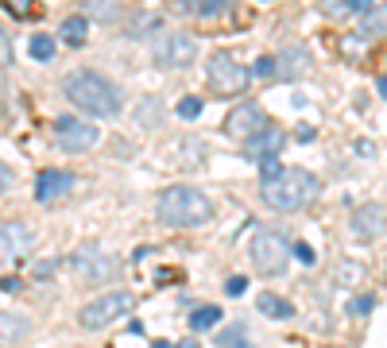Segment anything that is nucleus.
<instances>
[{
    "mask_svg": "<svg viewBox=\"0 0 387 348\" xmlns=\"http://www.w3.org/2000/svg\"><path fill=\"white\" fill-rule=\"evenodd\" d=\"M221 325V306H197L190 313V329H213Z\"/></svg>",
    "mask_w": 387,
    "mask_h": 348,
    "instance_id": "obj_24",
    "label": "nucleus"
},
{
    "mask_svg": "<svg viewBox=\"0 0 387 348\" xmlns=\"http://www.w3.org/2000/svg\"><path fill=\"white\" fill-rule=\"evenodd\" d=\"M136 120H144L147 128H155V124H159V101H155V97H144L139 109H136Z\"/></svg>",
    "mask_w": 387,
    "mask_h": 348,
    "instance_id": "obj_27",
    "label": "nucleus"
},
{
    "mask_svg": "<svg viewBox=\"0 0 387 348\" xmlns=\"http://www.w3.org/2000/svg\"><path fill=\"white\" fill-rule=\"evenodd\" d=\"M318 8H322L329 20H360L372 8V0H322Z\"/></svg>",
    "mask_w": 387,
    "mask_h": 348,
    "instance_id": "obj_15",
    "label": "nucleus"
},
{
    "mask_svg": "<svg viewBox=\"0 0 387 348\" xmlns=\"http://www.w3.org/2000/svg\"><path fill=\"white\" fill-rule=\"evenodd\" d=\"M175 112L183 116V120H197V116H202V97H183V101L175 105Z\"/></svg>",
    "mask_w": 387,
    "mask_h": 348,
    "instance_id": "obj_28",
    "label": "nucleus"
},
{
    "mask_svg": "<svg viewBox=\"0 0 387 348\" xmlns=\"http://www.w3.org/2000/svg\"><path fill=\"white\" fill-rule=\"evenodd\" d=\"M151 348H178V344H171V341H155Z\"/></svg>",
    "mask_w": 387,
    "mask_h": 348,
    "instance_id": "obj_42",
    "label": "nucleus"
},
{
    "mask_svg": "<svg viewBox=\"0 0 387 348\" xmlns=\"http://www.w3.org/2000/svg\"><path fill=\"white\" fill-rule=\"evenodd\" d=\"M8 62H12V39H8L4 31H0V70H4Z\"/></svg>",
    "mask_w": 387,
    "mask_h": 348,
    "instance_id": "obj_34",
    "label": "nucleus"
},
{
    "mask_svg": "<svg viewBox=\"0 0 387 348\" xmlns=\"http://www.w3.org/2000/svg\"><path fill=\"white\" fill-rule=\"evenodd\" d=\"M81 16H86V20H105V23H112V20L120 16V0H86Z\"/></svg>",
    "mask_w": 387,
    "mask_h": 348,
    "instance_id": "obj_19",
    "label": "nucleus"
},
{
    "mask_svg": "<svg viewBox=\"0 0 387 348\" xmlns=\"http://www.w3.org/2000/svg\"><path fill=\"white\" fill-rule=\"evenodd\" d=\"M178 348H202V344H197V341H183V344H178Z\"/></svg>",
    "mask_w": 387,
    "mask_h": 348,
    "instance_id": "obj_43",
    "label": "nucleus"
},
{
    "mask_svg": "<svg viewBox=\"0 0 387 348\" xmlns=\"http://www.w3.org/2000/svg\"><path fill=\"white\" fill-rule=\"evenodd\" d=\"M357 151L368 159V155H372V144H368V139H357Z\"/></svg>",
    "mask_w": 387,
    "mask_h": 348,
    "instance_id": "obj_40",
    "label": "nucleus"
},
{
    "mask_svg": "<svg viewBox=\"0 0 387 348\" xmlns=\"http://www.w3.org/2000/svg\"><path fill=\"white\" fill-rule=\"evenodd\" d=\"M86 35H89V20H86V16H70V20H62V39L70 47H81V43H86Z\"/></svg>",
    "mask_w": 387,
    "mask_h": 348,
    "instance_id": "obj_22",
    "label": "nucleus"
},
{
    "mask_svg": "<svg viewBox=\"0 0 387 348\" xmlns=\"http://www.w3.org/2000/svg\"><path fill=\"white\" fill-rule=\"evenodd\" d=\"M294 255H299L302 263H314V248L310 244H294Z\"/></svg>",
    "mask_w": 387,
    "mask_h": 348,
    "instance_id": "obj_37",
    "label": "nucleus"
},
{
    "mask_svg": "<svg viewBox=\"0 0 387 348\" xmlns=\"http://www.w3.org/2000/svg\"><path fill=\"white\" fill-rule=\"evenodd\" d=\"M62 93L70 97V105H78V109L89 112V116H101V120H112V116L125 112V97H120V89L112 86L105 74H97V70L66 74Z\"/></svg>",
    "mask_w": 387,
    "mask_h": 348,
    "instance_id": "obj_1",
    "label": "nucleus"
},
{
    "mask_svg": "<svg viewBox=\"0 0 387 348\" xmlns=\"http://www.w3.org/2000/svg\"><path fill=\"white\" fill-rule=\"evenodd\" d=\"M360 31H364V35H387V4L368 8V12L360 16Z\"/></svg>",
    "mask_w": 387,
    "mask_h": 348,
    "instance_id": "obj_21",
    "label": "nucleus"
},
{
    "mask_svg": "<svg viewBox=\"0 0 387 348\" xmlns=\"http://www.w3.org/2000/svg\"><path fill=\"white\" fill-rule=\"evenodd\" d=\"M23 283H20V279H16V275H8V279H0V290H4V294H16V290H20Z\"/></svg>",
    "mask_w": 387,
    "mask_h": 348,
    "instance_id": "obj_38",
    "label": "nucleus"
},
{
    "mask_svg": "<svg viewBox=\"0 0 387 348\" xmlns=\"http://www.w3.org/2000/svg\"><path fill=\"white\" fill-rule=\"evenodd\" d=\"M252 74H256L260 81H275V78H279V62H275V54H260V58H256V66H252Z\"/></svg>",
    "mask_w": 387,
    "mask_h": 348,
    "instance_id": "obj_25",
    "label": "nucleus"
},
{
    "mask_svg": "<svg viewBox=\"0 0 387 348\" xmlns=\"http://www.w3.org/2000/svg\"><path fill=\"white\" fill-rule=\"evenodd\" d=\"M183 4H186V12H190V16H202V20L233 12V0H183Z\"/></svg>",
    "mask_w": 387,
    "mask_h": 348,
    "instance_id": "obj_20",
    "label": "nucleus"
},
{
    "mask_svg": "<svg viewBox=\"0 0 387 348\" xmlns=\"http://www.w3.org/2000/svg\"><path fill=\"white\" fill-rule=\"evenodd\" d=\"M12 182H16L12 167H4V163H0V194H4V190H12Z\"/></svg>",
    "mask_w": 387,
    "mask_h": 348,
    "instance_id": "obj_36",
    "label": "nucleus"
},
{
    "mask_svg": "<svg viewBox=\"0 0 387 348\" xmlns=\"http://www.w3.org/2000/svg\"><path fill=\"white\" fill-rule=\"evenodd\" d=\"M74 190V174L70 170H39L35 174V202L39 205H54L59 197H66Z\"/></svg>",
    "mask_w": 387,
    "mask_h": 348,
    "instance_id": "obj_13",
    "label": "nucleus"
},
{
    "mask_svg": "<svg viewBox=\"0 0 387 348\" xmlns=\"http://www.w3.org/2000/svg\"><path fill=\"white\" fill-rule=\"evenodd\" d=\"M28 318H16V313H0V344H16L28 337Z\"/></svg>",
    "mask_w": 387,
    "mask_h": 348,
    "instance_id": "obj_18",
    "label": "nucleus"
},
{
    "mask_svg": "<svg viewBox=\"0 0 387 348\" xmlns=\"http://www.w3.org/2000/svg\"><path fill=\"white\" fill-rule=\"evenodd\" d=\"M294 136H299V139H302V144H310V139H314V136H318V132H314V128H310V124H299V128H294Z\"/></svg>",
    "mask_w": 387,
    "mask_h": 348,
    "instance_id": "obj_39",
    "label": "nucleus"
},
{
    "mask_svg": "<svg viewBox=\"0 0 387 348\" xmlns=\"http://www.w3.org/2000/svg\"><path fill=\"white\" fill-rule=\"evenodd\" d=\"M279 170H283V167H279V159H263V163H260V174H263V178H275Z\"/></svg>",
    "mask_w": 387,
    "mask_h": 348,
    "instance_id": "obj_35",
    "label": "nucleus"
},
{
    "mask_svg": "<svg viewBox=\"0 0 387 348\" xmlns=\"http://www.w3.org/2000/svg\"><path fill=\"white\" fill-rule=\"evenodd\" d=\"M54 271H59V260H39L35 267H31V279H39V283H43V279H51Z\"/></svg>",
    "mask_w": 387,
    "mask_h": 348,
    "instance_id": "obj_31",
    "label": "nucleus"
},
{
    "mask_svg": "<svg viewBox=\"0 0 387 348\" xmlns=\"http://www.w3.org/2000/svg\"><path fill=\"white\" fill-rule=\"evenodd\" d=\"M28 51H31L35 62H51V58H54V35L35 31V35H31V43H28Z\"/></svg>",
    "mask_w": 387,
    "mask_h": 348,
    "instance_id": "obj_23",
    "label": "nucleus"
},
{
    "mask_svg": "<svg viewBox=\"0 0 387 348\" xmlns=\"http://www.w3.org/2000/svg\"><path fill=\"white\" fill-rule=\"evenodd\" d=\"M376 89H380V97L387 101V78H380V86H376Z\"/></svg>",
    "mask_w": 387,
    "mask_h": 348,
    "instance_id": "obj_41",
    "label": "nucleus"
},
{
    "mask_svg": "<svg viewBox=\"0 0 387 348\" xmlns=\"http://www.w3.org/2000/svg\"><path fill=\"white\" fill-rule=\"evenodd\" d=\"M372 306H376L372 294H360V298H352V302H349V313H352V318H364V313H372Z\"/></svg>",
    "mask_w": 387,
    "mask_h": 348,
    "instance_id": "obj_29",
    "label": "nucleus"
},
{
    "mask_svg": "<svg viewBox=\"0 0 387 348\" xmlns=\"http://www.w3.org/2000/svg\"><path fill=\"white\" fill-rule=\"evenodd\" d=\"M217 344H221V348H248V337H244V325L221 329V333H217Z\"/></svg>",
    "mask_w": 387,
    "mask_h": 348,
    "instance_id": "obj_26",
    "label": "nucleus"
},
{
    "mask_svg": "<svg viewBox=\"0 0 387 348\" xmlns=\"http://www.w3.org/2000/svg\"><path fill=\"white\" fill-rule=\"evenodd\" d=\"M151 54H155V66H163V70H186L197 58V43L186 31H163V35L155 39Z\"/></svg>",
    "mask_w": 387,
    "mask_h": 348,
    "instance_id": "obj_8",
    "label": "nucleus"
},
{
    "mask_svg": "<svg viewBox=\"0 0 387 348\" xmlns=\"http://www.w3.org/2000/svg\"><path fill=\"white\" fill-rule=\"evenodd\" d=\"M263 128H271V120H267V112H263L256 101L236 105V109L225 116V132L233 139H252V136H260Z\"/></svg>",
    "mask_w": 387,
    "mask_h": 348,
    "instance_id": "obj_11",
    "label": "nucleus"
},
{
    "mask_svg": "<svg viewBox=\"0 0 387 348\" xmlns=\"http://www.w3.org/2000/svg\"><path fill=\"white\" fill-rule=\"evenodd\" d=\"M136 20L139 23H128V35H147V31H151V28H159V23H155V16H136Z\"/></svg>",
    "mask_w": 387,
    "mask_h": 348,
    "instance_id": "obj_32",
    "label": "nucleus"
},
{
    "mask_svg": "<svg viewBox=\"0 0 387 348\" xmlns=\"http://www.w3.org/2000/svg\"><path fill=\"white\" fill-rule=\"evenodd\" d=\"M132 306H136V298H132L128 290H109V294L89 298V302L81 306V310H78V325L81 329H109L117 318H125Z\"/></svg>",
    "mask_w": 387,
    "mask_h": 348,
    "instance_id": "obj_7",
    "label": "nucleus"
},
{
    "mask_svg": "<svg viewBox=\"0 0 387 348\" xmlns=\"http://www.w3.org/2000/svg\"><path fill=\"white\" fill-rule=\"evenodd\" d=\"M0 348H4V344H0Z\"/></svg>",
    "mask_w": 387,
    "mask_h": 348,
    "instance_id": "obj_44",
    "label": "nucleus"
},
{
    "mask_svg": "<svg viewBox=\"0 0 387 348\" xmlns=\"http://www.w3.org/2000/svg\"><path fill=\"white\" fill-rule=\"evenodd\" d=\"M260 194L275 213H299V209H306V205L318 202L322 182H318V174H310L306 167H283L275 178L260 182Z\"/></svg>",
    "mask_w": 387,
    "mask_h": 348,
    "instance_id": "obj_2",
    "label": "nucleus"
},
{
    "mask_svg": "<svg viewBox=\"0 0 387 348\" xmlns=\"http://www.w3.org/2000/svg\"><path fill=\"white\" fill-rule=\"evenodd\" d=\"M101 139V132L93 128L89 120H81V116H59L54 120V144L62 147V151H70V155H78V151H89V147Z\"/></svg>",
    "mask_w": 387,
    "mask_h": 348,
    "instance_id": "obj_9",
    "label": "nucleus"
},
{
    "mask_svg": "<svg viewBox=\"0 0 387 348\" xmlns=\"http://www.w3.org/2000/svg\"><path fill=\"white\" fill-rule=\"evenodd\" d=\"M205 78L217 97H241L252 86V70L244 62H236L229 51H213L205 58Z\"/></svg>",
    "mask_w": 387,
    "mask_h": 348,
    "instance_id": "obj_5",
    "label": "nucleus"
},
{
    "mask_svg": "<svg viewBox=\"0 0 387 348\" xmlns=\"http://www.w3.org/2000/svg\"><path fill=\"white\" fill-rule=\"evenodd\" d=\"M291 255H294V244L279 225L256 228V236H252V263H256L263 275L279 279L287 271V263H291Z\"/></svg>",
    "mask_w": 387,
    "mask_h": 348,
    "instance_id": "obj_4",
    "label": "nucleus"
},
{
    "mask_svg": "<svg viewBox=\"0 0 387 348\" xmlns=\"http://www.w3.org/2000/svg\"><path fill=\"white\" fill-rule=\"evenodd\" d=\"M256 310L263 313V318H275V321H287V318H294V306L287 302L283 294H271V290H263V294L256 298Z\"/></svg>",
    "mask_w": 387,
    "mask_h": 348,
    "instance_id": "obj_16",
    "label": "nucleus"
},
{
    "mask_svg": "<svg viewBox=\"0 0 387 348\" xmlns=\"http://www.w3.org/2000/svg\"><path fill=\"white\" fill-rule=\"evenodd\" d=\"M244 290H248V279H244V275H229V279H225V294H229V298L244 294Z\"/></svg>",
    "mask_w": 387,
    "mask_h": 348,
    "instance_id": "obj_33",
    "label": "nucleus"
},
{
    "mask_svg": "<svg viewBox=\"0 0 387 348\" xmlns=\"http://www.w3.org/2000/svg\"><path fill=\"white\" fill-rule=\"evenodd\" d=\"M70 271L81 279V283L89 286H101V283H112V279L120 275L117 260H112L109 252H105L101 244H81L78 252L70 255Z\"/></svg>",
    "mask_w": 387,
    "mask_h": 348,
    "instance_id": "obj_6",
    "label": "nucleus"
},
{
    "mask_svg": "<svg viewBox=\"0 0 387 348\" xmlns=\"http://www.w3.org/2000/svg\"><path fill=\"white\" fill-rule=\"evenodd\" d=\"M275 62H279V78H299V74L310 66V58H306V51H302V47H287V51L275 58Z\"/></svg>",
    "mask_w": 387,
    "mask_h": 348,
    "instance_id": "obj_17",
    "label": "nucleus"
},
{
    "mask_svg": "<svg viewBox=\"0 0 387 348\" xmlns=\"http://www.w3.org/2000/svg\"><path fill=\"white\" fill-rule=\"evenodd\" d=\"M155 217L167 228H202L213 221V202L197 186H171L155 197Z\"/></svg>",
    "mask_w": 387,
    "mask_h": 348,
    "instance_id": "obj_3",
    "label": "nucleus"
},
{
    "mask_svg": "<svg viewBox=\"0 0 387 348\" xmlns=\"http://www.w3.org/2000/svg\"><path fill=\"white\" fill-rule=\"evenodd\" d=\"M383 232H387V209H383V205L368 202V205H360V209L352 213V236H357V240L372 244V240L383 236Z\"/></svg>",
    "mask_w": 387,
    "mask_h": 348,
    "instance_id": "obj_12",
    "label": "nucleus"
},
{
    "mask_svg": "<svg viewBox=\"0 0 387 348\" xmlns=\"http://www.w3.org/2000/svg\"><path fill=\"white\" fill-rule=\"evenodd\" d=\"M4 8L16 16V20H28L31 8H35V0H4Z\"/></svg>",
    "mask_w": 387,
    "mask_h": 348,
    "instance_id": "obj_30",
    "label": "nucleus"
},
{
    "mask_svg": "<svg viewBox=\"0 0 387 348\" xmlns=\"http://www.w3.org/2000/svg\"><path fill=\"white\" fill-rule=\"evenodd\" d=\"M35 248V232L23 221H0V267H12Z\"/></svg>",
    "mask_w": 387,
    "mask_h": 348,
    "instance_id": "obj_10",
    "label": "nucleus"
},
{
    "mask_svg": "<svg viewBox=\"0 0 387 348\" xmlns=\"http://www.w3.org/2000/svg\"><path fill=\"white\" fill-rule=\"evenodd\" d=\"M287 147V132L283 128H263L260 136H252V139H244V159H275L279 151Z\"/></svg>",
    "mask_w": 387,
    "mask_h": 348,
    "instance_id": "obj_14",
    "label": "nucleus"
}]
</instances>
